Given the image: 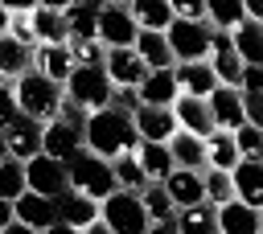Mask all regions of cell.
I'll return each mask as SVG.
<instances>
[{
    "label": "cell",
    "instance_id": "obj_19",
    "mask_svg": "<svg viewBox=\"0 0 263 234\" xmlns=\"http://www.w3.org/2000/svg\"><path fill=\"white\" fill-rule=\"evenodd\" d=\"M230 181L238 201H247L251 209H263V160H238L230 168Z\"/></svg>",
    "mask_w": 263,
    "mask_h": 234
},
{
    "label": "cell",
    "instance_id": "obj_51",
    "mask_svg": "<svg viewBox=\"0 0 263 234\" xmlns=\"http://www.w3.org/2000/svg\"><path fill=\"white\" fill-rule=\"evenodd\" d=\"M82 234H111V226H107V222H103V218H95V222H90V226H86V230H82Z\"/></svg>",
    "mask_w": 263,
    "mask_h": 234
},
{
    "label": "cell",
    "instance_id": "obj_35",
    "mask_svg": "<svg viewBox=\"0 0 263 234\" xmlns=\"http://www.w3.org/2000/svg\"><path fill=\"white\" fill-rule=\"evenodd\" d=\"M210 66H214V74H218V82L222 86H238V78H242V57L234 53V45H226V49H214L210 53Z\"/></svg>",
    "mask_w": 263,
    "mask_h": 234
},
{
    "label": "cell",
    "instance_id": "obj_43",
    "mask_svg": "<svg viewBox=\"0 0 263 234\" xmlns=\"http://www.w3.org/2000/svg\"><path fill=\"white\" fill-rule=\"evenodd\" d=\"M21 111H16V94H12V82H4L0 78V127L4 123H12Z\"/></svg>",
    "mask_w": 263,
    "mask_h": 234
},
{
    "label": "cell",
    "instance_id": "obj_10",
    "mask_svg": "<svg viewBox=\"0 0 263 234\" xmlns=\"http://www.w3.org/2000/svg\"><path fill=\"white\" fill-rule=\"evenodd\" d=\"M41 152L53 156V160H70L74 152H82V123H70L62 115L45 119V127H41Z\"/></svg>",
    "mask_w": 263,
    "mask_h": 234
},
{
    "label": "cell",
    "instance_id": "obj_22",
    "mask_svg": "<svg viewBox=\"0 0 263 234\" xmlns=\"http://www.w3.org/2000/svg\"><path fill=\"white\" fill-rule=\"evenodd\" d=\"M95 218H99V201H95V197H86V193H78V189H66V193L58 197V222H66V226H74V230H86Z\"/></svg>",
    "mask_w": 263,
    "mask_h": 234
},
{
    "label": "cell",
    "instance_id": "obj_44",
    "mask_svg": "<svg viewBox=\"0 0 263 234\" xmlns=\"http://www.w3.org/2000/svg\"><path fill=\"white\" fill-rule=\"evenodd\" d=\"M238 90H242V94H263V66H242Z\"/></svg>",
    "mask_w": 263,
    "mask_h": 234
},
{
    "label": "cell",
    "instance_id": "obj_41",
    "mask_svg": "<svg viewBox=\"0 0 263 234\" xmlns=\"http://www.w3.org/2000/svg\"><path fill=\"white\" fill-rule=\"evenodd\" d=\"M8 37H16L21 45H37V33H33V12H12L8 16Z\"/></svg>",
    "mask_w": 263,
    "mask_h": 234
},
{
    "label": "cell",
    "instance_id": "obj_15",
    "mask_svg": "<svg viewBox=\"0 0 263 234\" xmlns=\"http://www.w3.org/2000/svg\"><path fill=\"white\" fill-rule=\"evenodd\" d=\"M12 213H16V222H25V226H33V230H49V226L58 222V197H41V193L25 189V193L12 201Z\"/></svg>",
    "mask_w": 263,
    "mask_h": 234
},
{
    "label": "cell",
    "instance_id": "obj_58",
    "mask_svg": "<svg viewBox=\"0 0 263 234\" xmlns=\"http://www.w3.org/2000/svg\"><path fill=\"white\" fill-rule=\"evenodd\" d=\"M259 234H263V209H259Z\"/></svg>",
    "mask_w": 263,
    "mask_h": 234
},
{
    "label": "cell",
    "instance_id": "obj_7",
    "mask_svg": "<svg viewBox=\"0 0 263 234\" xmlns=\"http://www.w3.org/2000/svg\"><path fill=\"white\" fill-rule=\"evenodd\" d=\"M25 181L33 193L41 197H62L70 189V177H66V160H53L45 152H37L33 160H25Z\"/></svg>",
    "mask_w": 263,
    "mask_h": 234
},
{
    "label": "cell",
    "instance_id": "obj_13",
    "mask_svg": "<svg viewBox=\"0 0 263 234\" xmlns=\"http://www.w3.org/2000/svg\"><path fill=\"white\" fill-rule=\"evenodd\" d=\"M205 107H210L214 127H222V131H234V127H242V123H247L242 90H238V86H214V94L205 99Z\"/></svg>",
    "mask_w": 263,
    "mask_h": 234
},
{
    "label": "cell",
    "instance_id": "obj_54",
    "mask_svg": "<svg viewBox=\"0 0 263 234\" xmlns=\"http://www.w3.org/2000/svg\"><path fill=\"white\" fill-rule=\"evenodd\" d=\"M78 4H82V8H90V12H103V8H107V0H78Z\"/></svg>",
    "mask_w": 263,
    "mask_h": 234
},
{
    "label": "cell",
    "instance_id": "obj_42",
    "mask_svg": "<svg viewBox=\"0 0 263 234\" xmlns=\"http://www.w3.org/2000/svg\"><path fill=\"white\" fill-rule=\"evenodd\" d=\"M168 8L181 21H205V0H168Z\"/></svg>",
    "mask_w": 263,
    "mask_h": 234
},
{
    "label": "cell",
    "instance_id": "obj_46",
    "mask_svg": "<svg viewBox=\"0 0 263 234\" xmlns=\"http://www.w3.org/2000/svg\"><path fill=\"white\" fill-rule=\"evenodd\" d=\"M242 8H247V21H259L263 25V0H242Z\"/></svg>",
    "mask_w": 263,
    "mask_h": 234
},
{
    "label": "cell",
    "instance_id": "obj_25",
    "mask_svg": "<svg viewBox=\"0 0 263 234\" xmlns=\"http://www.w3.org/2000/svg\"><path fill=\"white\" fill-rule=\"evenodd\" d=\"M168 156L177 168H193V172H205V140L201 135H189V131H177L168 140Z\"/></svg>",
    "mask_w": 263,
    "mask_h": 234
},
{
    "label": "cell",
    "instance_id": "obj_27",
    "mask_svg": "<svg viewBox=\"0 0 263 234\" xmlns=\"http://www.w3.org/2000/svg\"><path fill=\"white\" fill-rule=\"evenodd\" d=\"M33 33H37V45H66V41H70L66 12L37 4V8H33Z\"/></svg>",
    "mask_w": 263,
    "mask_h": 234
},
{
    "label": "cell",
    "instance_id": "obj_31",
    "mask_svg": "<svg viewBox=\"0 0 263 234\" xmlns=\"http://www.w3.org/2000/svg\"><path fill=\"white\" fill-rule=\"evenodd\" d=\"M127 12H132V21H136L140 29H156V33H164V29H168V21H173L168 0H132V4H127Z\"/></svg>",
    "mask_w": 263,
    "mask_h": 234
},
{
    "label": "cell",
    "instance_id": "obj_23",
    "mask_svg": "<svg viewBox=\"0 0 263 234\" xmlns=\"http://www.w3.org/2000/svg\"><path fill=\"white\" fill-rule=\"evenodd\" d=\"M132 49L140 53V62H144L148 70H173V66H177V57H173V49H168L164 33H156V29H140Z\"/></svg>",
    "mask_w": 263,
    "mask_h": 234
},
{
    "label": "cell",
    "instance_id": "obj_30",
    "mask_svg": "<svg viewBox=\"0 0 263 234\" xmlns=\"http://www.w3.org/2000/svg\"><path fill=\"white\" fill-rule=\"evenodd\" d=\"M177 234H218V218H214V205L210 201H197L189 209H177Z\"/></svg>",
    "mask_w": 263,
    "mask_h": 234
},
{
    "label": "cell",
    "instance_id": "obj_40",
    "mask_svg": "<svg viewBox=\"0 0 263 234\" xmlns=\"http://www.w3.org/2000/svg\"><path fill=\"white\" fill-rule=\"evenodd\" d=\"M66 29H70V37H90L95 29H99V12H90V8H82L78 0L66 8Z\"/></svg>",
    "mask_w": 263,
    "mask_h": 234
},
{
    "label": "cell",
    "instance_id": "obj_55",
    "mask_svg": "<svg viewBox=\"0 0 263 234\" xmlns=\"http://www.w3.org/2000/svg\"><path fill=\"white\" fill-rule=\"evenodd\" d=\"M8 16H12V12H8V8H4V4H0V37H4V33H8Z\"/></svg>",
    "mask_w": 263,
    "mask_h": 234
},
{
    "label": "cell",
    "instance_id": "obj_56",
    "mask_svg": "<svg viewBox=\"0 0 263 234\" xmlns=\"http://www.w3.org/2000/svg\"><path fill=\"white\" fill-rule=\"evenodd\" d=\"M4 156H8V148H4V131H0V160H4Z\"/></svg>",
    "mask_w": 263,
    "mask_h": 234
},
{
    "label": "cell",
    "instance_id": "obj_3",
    "mask_svg": "<svg viewBox=\"0 0 263 234\" xmlns=\"http://www.w3.org/2000/svg\"><path fill=\"white\" fill-rule=\"evenodd\" d=\"M66 177H70V189H78V193H86L95 201H103V197H111L119 189L115 185V172H111V160H103L90 148H82V152H74L66 160Z\"/></svg>",
    "mask_w": 263,
    "mask_h": 234
},
{
    "label": "cell",
    "instance_id": "obj_2",
    "mask_svg": "<svg viewBox=\"0 0 263 234\" xmlns=\"http://www.w3.org/2000/svg\"><path fill=\"white\" fill-rule=\"evenodd\" d=\"M12 94H16V111L29 115V119H41V123L53 119L62 111V99H66V90L58 82H49L45 74H37V70H25L12 82Z\"/></svg>",
    "mask_w": 263,
    "mask_h": 234
},
{
    "label": "cell",
    "instance_id": "obj_33",
    "mask_svg": "<svg viewBox=\"0 0 263 234\" xmlns=\"http://www.w3.org/2000/svg\"><path fill=\"white\" fill-rule=\"evenodd\" d=\"M140 205H144L148 222H173V218H177V205H173V197L164 193V185H144V189H140Z\"/></svg>",
    "mask_w": 263,
    "mask_h": 234
},
{
    "label": "cell",
    "instance_id": "obj_47",
    "mask_svg": "<svg viewBox=\"0 0 263 234\" xmlns=\"http://www.w3.org/2000/svg\"><path fill=\"white\" fill-rule=\"evenodd\" d=\"M0 4H4L8 12H33V8H37V0H0Z\"/></svg>",
    "mask_w": 263,
    "mask_h": 234
},
{
    "label": "cell",
    "instance_id": "obj_20",
    "mask_svg": "<svg viewBox=\"0 0 263 234\" xmlns=\"http://www.w3.org/2000/svg\"><path fill=\"white\" fill-rule=\"evenodd\" d=\"M33 70H37V74H45L49 82L66 86V78L74 74L70 45H37V49H33Z\"/></svg>",
    "mask_w": 263,
    "mask_h": 234
},
{
    "label": "cell",
    "instance_id": "obj_26",
    "mask_svg": "<svg viewBox=\"0 0 263 234\" xmlns=\"http://www.w3.org/2000/svg\"><path fill=\"white\" fill-rule=\"evenodd\" d=\"M33 49H37V45H33ZM33 49L4 33V37H0V78H4V82H16L25 70H33Z\"/></svg>",
    "mask_w": 263,
    "mask_h": 234
},
{
    "label": "cell",
    "instance_id": "obj_17",
    "mask_svg": "<svg viewBox=\"0 0 263 234\" xmlns=\"http://www.w3.org/2000/svg\"><path fill=\"white\" fill-rule=\"evenodd\" d=\"M164 193L173 197V205L177 209H189V205H197V201H205V185H201V172H193V168H173L164 181Z\"/></svg>",
    "mask_w": 263,
    "mask_h": 234
},
{
    "label": "cell",
    "instance_id": "obj_24",
    "mask_svg": "<svg viewBox=\"0 0 263 234\" xmlns=\"http://www.w3.org/2000/svg\"><path fill=\"white\" fill-rule=\"evenodd\" d=\"M230 45L247 66H263V25L259 21H238L230 29Z\"/></svg>",
    "mask_w": 263,
    "mask_h": 234
},
{
    "label": "cell",
    "instance_id": "obj_29",
    "mask_svg": "<svg viewBox=\"0 0 263 234\" xmlns=\"http://www.w3.org/2000/svg\"><path fill=\"white\" fill-rule=\"evenodd\" d=\"M136 160H140V168H144V177L152 181V185H160L177 164H173V156H168V144H140L136 148Z\"/></svg>",
    "mask_w": 263,
    "mask_h": 234
},
{
    "label": "cell",
    "instance_id": "obj_39",
    "mask_svg": "<svg viewBox=\"0 0 263 234\" xmlns=\"http://www.w3.org/2000/svg\"><path fill=\"white\" fill-rule=\"evenodd\" d=\"M230 135H234V148H238L242 160H263V127L242 123V127H234Z\"/></svg>",
    "mask_w": 263,
    "mask_h": 234
},
{
    "label": "cell",
    "instance_id": "obj_36",
    "mask_svg": "<svg viewBox=\"0 0 263 234\" xmlns=\"http://www.w3.org/2000/svg\"><path fill=\"white\" fill-rule=\"evenodd\" d=\"M25 189H29V181H25V160L4 156V160H0V197H4V201H16Z\"/></svg>",
    "mask_w": 263,
    "mask_h": 234
},
{
    "label": "cell",
    "instance_id": "obj_1",
    "mask_svg": "<svg viewBox=\"0 0 263 234\" xmlns=\"http://www.w3.org/2000/svg\"><path fill=\"white\" fill-rule=\"evenodd\" d=\"M82 148L99 152L103 160H115V156H132L140 148V135H136V123L127 111L119 107H99L82 119Z\"/></svg>",
    "mask_w": 263,
    "mask_h": 234
},
{
    "label": "cell",
    "instance_id": "obj_5",
    "mask_svg": "<svg viewBox=\"0 0 263 234\" xmlns=\"http://www.w3.org/2000/svg\"><path fill=\"white\" fill-rule=\"evenodd\" d=\"M99 218L111 226V234H148V226H152L140 205V193H127V189H115L111 197H103Z\"/></svg>",
    "mask_w": 263,
    "mask_h": 234
},
{
    "label": "cell",
    "instance_id": "obj_34",
    "mask_svg": "<svg viewBox=\"0 0 263 234\" xmlns=\"http://www.w3.org/2000/svg\"><path fill=\"white\" fill-rule=\"evenodd\" d=\"M111 172H115V185H119V189H127V193H140L144 185H152V181L144 177V168H140L136 152H132V156H115V160H111Z\"/></svg>",
    "mask_w": 263,
    "mask_h": 234
},
{
    "label": "cell",
    "instance_id": "obj_11",
    "mask_svg": "<svg viewBox=\"0 0 263 234\" xmlns=\"http://www.w3.org/2000/svg\"><path fill=\"white\" fill-rule=\"evenodd\" d=\"M41 119H29V115H16L12 123H4L0 131H4V148H8V156L12 160H33L37 152H41Z\"/></svg>",
    "mask_w": 263,
    "mask_h": 234
},
{
    "label": "cell",
    "instance_id": "obj_4",
    "mask_svg": "<svg viewBox=\"0 0 263 234\" xmlns=\"http://www.w3.org/2000/svg\"><path fill=\"white\" fill-rule=\"evenodd\" d=\"M66 99L82 111V115H90V111H99V107H111V99H115V86H111V78L103 74V66H74V74L66 78Z\"/></svg>",
    "mask_w": 263,
    "mask_h": 234
},
{
    "label": "cell",
    "instance_id": "obj_50",
    "mask_svg": "<svg viewBox=\"0 0 263 234\" xmlns=\"http://www.w3.org/2000/svg\"><path fill=\"white\" fill-rule=\"evenodd\" d=\"M148 234H177V222H152Z\"/></svg>",
    "mask_w": 263,
    "mask_h": 234
},
{
    "label": "cell",
    "instance_id": "obj_9",
    "mask_svg": "<svg viewBox=\"0 0 263 234\" xmlns=\"http://www.w3.org/2000/svg\"><path fill=\"white\" fill-rule=\"evenodd\" d=\"M132 123H136V135H140V144H168L181 127H177V115H173V107H136L132 111Z\"/></svg>",
    "mask_w": 263,
    "mask_h": 234
},
{
    "label": "cell",
    "instance_id": "obj_12",
    "mask_svg": "<svg viewBox=\"0 0 263 234\" xmlns=\"http://www.w3.org/2000/svg\"><path fill=\"white\" fill-rule=\"evenodd\" d=\"M103 74L111 78L115 90H136V86L144 82L148 66L140 62L136 49H107V57H103Z\"/></svg>",
    "mask_w": 263,
    "mask_h": 234
},
{
    "label": "cell",
    "instance_id": "obj_38",
    "mask_svg": "<svg viewBox=\"0 0 263 234\" xmlns=\"http://www.w3.org/2000/svg\"><path fill=\"white\" fill-rule=\"evenodd\" d=\"M201 185H205V201H210V205H226V201L234 197V181H230V172H222V168H205V172H201Z\"/></svg>",
    "mask_w": 263,
    "mask_h": 234
},
{
    "label": "cell",
    "instance_id": "obj_6",
    "mask_svg": "<svg viewBox=\"0 0 263 234\" xmlns=\"http://www.w3.org/2000/svg\"><path fill=\"white\" fill-rule=\"evenodd\" d=\"M164 41H168V49H173L177 62H205L214 29L205 21H181V16H173L168 29H164Z\"/></svg>",
    "mask_w": 263,
    "mask_h": 234
},
{
    "label": "cell",
    "instance_id": "obj_18",
    "mask_svg": "<svg viewBox=\"0 0 263 234\" xmlns=\"http://www.w3.org/2000/svg\"><path fill=\"white\" fill-rule=\"evenodd\" d=\"M214 218H218V234H259V209H251L238 197L214 205Z\"/></svg>",
    "mask_w": 263,
    "mask_h": 234
},
{
    "label": "cell",
    "instance_id": "obj_57",
    "mask_svg": "<svg viewBox=\"0 0 263 234\" xmlns=\"http://www.w3.org/2000/svg\"><path fill=\"white\" fill-rule=\"evenodd\" d=\"M107 4H132V0H107Z\"/></svg>",
    "mask_w": 263,
    "mask_h": 234
},
{
    "label": "cell",
    "instance_id": "obj_37",
    "mask_svg": "<svg viewBox=\"0 0 263 234\" xmlns=\"http://www.w3.org/2000/svg\"><path fill=\"white\" fill-rule=\"evenodd\" d=\"M66 45H70L74 66H103V57H107V45L99 41V33H90V37H70Z\"/></svg>",
    "mask_w": 263,
    "mask_h": 234
},
{
    "label": "cell",
    "instance_id": "obj_14",
    "mask_svg": "<svg viewBox=\"0 0 263 234\" xmlns=\"http://www.w3.org/2000/svg\"><path fill=\"white\" fill-rule=\"evenodd\" d=\"M173 78H177L181 94H193V99H210L214 86H222L218 74H214V66H210V57L205 62H177L173 66Z\"/></svg>",
    "mask_w": 263,
    "mask_h": 234
},
{
    "label": "cell",
    "instance_id": "obj_48",
    "mask_svg": "<svg viewBox=\"0 0 263 234\" xmlns=\"http://www.w3.org/2000/svg\"><path fill=\"white\" fill-rule=\"evenodd\" d=\"M8 222H16V213H12V201H4V197H0V230H4Z\"/></svg>",
    "mask_w": 263,
    "mask_h": 234
},
{
    "label": "cell",
    "instance_id": "obj_21",
    "mask_svg": "<svg viewBox=\"0 0 263 234\" xmlns=\"http://www.w3.org/2000/svg\"><path fill=\"white\" fill-rule=\"evenodd\" d=\"M173 115H177V127L181 131H189V135H210L214 131V119H210V107H205V99H193V94H177V103H173Z\"/></svg>",
    "mask_w": 263,
    "mask_h": 234
},
{
    "label": "cell",
    "instance_id": "obj_28",
    "mask_svg": "<svg viewBox=\"0 0 263 234\" xmlns=\"http://www.w3.org/2000/svg\"><path fill=\"white\" fill-rule=\"evenodd\" d=\"M238 160H242V156H238V148H234V135L222 131V127H214V131L205 135V168H222V172H230Z\"/></svg>",
    "mask_w": 263,
    "mask_h": 234
},
{
    "label": "cell",
    "instance_id": "obj_53",
    "mask_svg": "<svg viewBox=\"0 0 263 234\" xmlns=\"http://www.w3.org/2000/svg\"><path fill=\"white\" fill-rule=\"evenodd\" d=\"M37 4H41V8H58V12H66L74 0H37Z\"/></svg>",
    "mask_w": 263,
    "mask_h": 234
},
{
    "label": "cell",
    "instance_id": "obj_16",
    "mask_svg": "<svg viewBox=\"0 0 263 234\" xmlns=\"http://www.w3.org/2000/svg\"><path fill=\"white\" fill-rule=\"evenodd\" d=\"M177 94H181V86H177L173 70H148L144 82L136 86V99H140L144 107H173Z\"/></svg>",
    "mask_w": 263,
    "mask_h": 234
},
{
    "label": "cell",
    "instance_id": "obj_8",
    "mask_svg": "<svg viewBox=\"0 0 263 234\" xmlns=\"http://www.w3.org/2000/svg\"><path fill=\"white\" fill-rule=\"evenodd\" d=\"M95 33H99V41H103L107 49H132L140 25L132 21L127 4H107V8L99 12V29H95Z\"/></svg>",
    "mask_w": 263,
    "mask_h": 234
},
{
    "label": "cell",
    "instance_id": "obj_32",
    "mask_svg": "<svg viewBox=\"0 0 263 234\" xmlns=\"http://www.w3.org/2000/svg\"><path fill=\"white\" fill-rule=\"evenodd\" d=\"M238 21H247V8H242V0H205V25H210V29H222V33H230Z\"/></svg>",
    "mask_w": 263,
    "mask_h": 234
},
{
    "label": "cell",
    "instance_id": "obj_45",
    "mask_svg": "<svg viewBox=\"0 0 263 234\" xmlns=\"http://www.w3.org/2000/svg\"><path fill=\"white\" fill-rule=\"evenodd\" d=\"M242 111H247V123L263 127V94H242Z\"/></svg>",
    "mask_w": 263,
    "mask_h": 234
},
{
    "label": "cell",
    "instance_id": "obj_49",
    "mask_svg": "<svg viewBox=\"0 0 263 234\" xmlns=\"http://www.w3.org/2000/svg\"><path fill=\"white\" fill-rule=\"evenodd\" d=\"M0 234H41V230H33V226H25V222H8Z\"/></svg>",
    "mask_w": 263,
    "mask_h": 234
},
{
    "label": "cell",
    "instance_id": "obj_52",
    "mask_svg": "<svg viewBox=\"0 0 263 234\" xmlns=\"http://www.w3.org/2000/svg\"><path fill=\"white\" fill-rule=\"evenodd\" d=\"M41 234H82V230H74V226H66V222H53V226L41 230Z\"/></svg>",
    "mask_w": 263,
    "mask_h": 234
}]
</instances>
